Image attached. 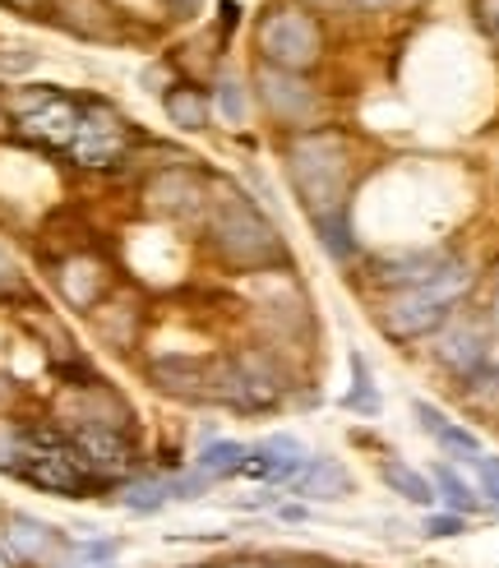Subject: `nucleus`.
<instances>
[{
	"label": "nucleus",
	"instance_id": "nucleus-32",
	"mask_svg": "<svg viewBox=\"0 0 499 568\" xmlns=\"http://www.w3.org/2000/svg\"><path fill=\"white\" fill-rule=\"evenodd\" d=\"M19 292H23L19 268H14V260H10V250L0 245V301H10V296H19Z\"/></svg>",
	"mask_w": 499,
	"mask_h": 568
},
{
	"label": "nucleus",
	"instance_id": "nucleus-35",
	"mask_svg": "<svg viewBox=\"0 0 499 568\" xmlns=\"http://www.w3.org/2000/svg\"><path fill=\"white\" fill-rule=\"evenodd\" d=\"M14 397H19V384H14L10 375H0V412H10Z\"/></svg>",
	"mask_w": 499,
	"mask_h": 568
},
{
	"label": "nucleus",
	"instance_id": "nucleus-28",
	"mask_svg": "<svg viewBox=\"0 0 499 568\" xmlns=\"http://www.w3.org/2000/svg\"><path fill=\"white\" fill-rule=\"evenodd\" d=\"M166 486H172V504H194V499H204L217 480L204 476L200 467H181V471H166Z\"/></svg>",
	"mask_w": 499,
	"mask_h": 568
},
{
	"label": "nucleus",
	"instance_id": "nucleus-33",
	"mask_svg": "<svg viewBox=\"0 0 499 568\" xmlns=\"http://www.w3.org/2000/svg\"><path fill=\"white\" fill-rule=\"evenodd\" d=\"M166 6V19H176V23H185V19H194L204 10V0H162Z\"/></svg>",
	"mask_w": 499,
	"mask_h": 568
},
{
	"label": "nucleus",
	"instance_id": "nucleus-2",
	"mask_svg": "<svg viewBox=\"0 0 499 568\" xmlns=\"http://www.w3.org/2000/svg\"><path fill=\"white\" fill-rule=\"evenodd\" d=\"M283 166H287V181L301 199L305 217L352 213L356 162H352V139L338 125L296 130L283 149Z\"/></svg>",
	"mask_w": 499,
	"mask_h": 568
},
{
	"label": "nucleus",
	"instance_id": "nucleus-11",
	"mask_svg": "<svg viewBox=\"0 0 499 568\" xmlns=\"http://www.w3.org/2000/svg\"><path fill=\"white\" fill-rule=\"evenodd\" d=\"M51 282H55V296H61L70 310H79V315H89V310H98L106 296H111V264L102 260V254L93 250H70L65 260L51 264Z\"/></svg>",
	"mask_w": 499,
	"mask_h": 568
},
{
	"label": "nucleus",
	"instance_id": "nucleus-20",
	"mask_svg": "<svg viewBox=\"0 0 499 568\" xmlns=\"http://www.w3.org/2000/svg\"><path fill=\"white\" fill-rule=\"evenodd\" d=\"M89 315H93L98 337H102L111 352H130L139 343V320H144V315H139L134 305H121L116 296H106L98 310H89Z\"/></svg>",
	"mask_w": 499,
	"mask_h": 568
},
{
	"label": "nucleus",
	"instance_id": "nucleus-39",
	"mask_svg": "<svg viewBox=\"0 0 499 568\" xmlns=\"http://www.w3.org/2000/svg\"><path fill=\"white\" fill-rule=\"evenodd\" d=\"M481 10H486V19H490V28H495V33H499V0H486V6H481Z\"/></svg>",
	"mask_w": 499,
	"mask_h": 568
},
{
	"label": "nucleus",
	"instance_id": "nucleus-15",
	"mask_svg": "<svg viewBox=\"0 0 499 568\" xmlns=\"http://www.w3.org/2000/svg\"><path fill=\"white\" fill-rule=\"evenodd\" d=\"M287 495L301 504H343L352 495V471H347V463L328 458V453H310L301 476L287 486Z\"/></svg>",
	"mask_w": 499,
	"mask_h": 568
},
{
	"label": "nucleus",
	"instance_id": "nucleus-37",
	"mask_svg": "<svg viewBox=\"0 0 499 568\" xmlns=\"http://www.w3.org/2000/svg\"><path fill=\"white\" fill-rule=\"evenodd\" d=\"M259 568H301V559L296 555H264Z\"/></svg>",
	"mask_w": 499,
	"mask_h": 568
},
{
	"label": "nucleus",
	"instance_id": "nucleus-5",
	"mask_svg": "<svg viewBox=\"0 0 499 568\" xmlns=\"http://www.w3.org/2000/svg\"><path fill=\"white\" fill-rule=\"evenodd\" d=\"M255 51L264 65L305 74L324 61V28L301 6H273L255 23Z\"/></svg>",
	"mask_w": 499,
	"mask_h": 568
},
{
	"label": "nucleus",
	"instance_id": "nucleus-34",
	"mask_svg": "<svg viewBox=\"0 0 499 568\" xmlns=\"http://www.w3.org/2000/svg\"><path fill=\"white\" fill-rule=\"evenodd\" d=\"M352 10H360V14H379V10H398L403 0H347Z\"/></svg>",
	"mask_w": 499,
	"mask_h": 568
},
{
	"label": "nucleus",
	"instance_id": "nucleus-38",
	"mask_svg": "<svg viewBox=\"0 0 499 568\" xmlns=\"http://www.w3.org/2000/svg\"><path fill=\"white\" fill-rule=\"evenodd\" d=\"M301 568H343V564H338V559H319V555H305V559H301Z\"/></svg>",
	"mask_w": 499,
	"mask_h": 568
},
{
	"label": "nucleus",
	"instance_id": "nucleus-3",
	"mask_svg": "<svg viewBox=\"0 0 499 568\" xmlns=\"http://www.w3.org/2000/svg\"><path fill=\"white\" fill-rule=\"evenodd\" d=\"M467 287H471V268H467V260H454L435 282H426V287L388 292V301L375 310V324L384 337H394V343H416V337L449 324L454 305L467 296Z\"/></svg>",
	"mask_w": 499,
	"mask_h": 568
},
{
	"label": "nucleus",
	"instance_id": "nucleus-26",
	"mask_svg": "<svg viewBox=\"0 0 499 568\" xmlns=\"http://www.w3.org/2000/svg\"><path fill=\"white\" fill-rule=\"evenodd\" d=\"M430 480H435V495H439L444 504H449V514H477V508H481L477 490H471L454 467H444V463H439V467L430 471Z\"/></svg>",
	"mask_w": 499,
	"mask_h": 568
},
{
	"label": "nucleus",
	"instance_id": "nucleus-23",
	"mask_svg": "<svg viewBox=\"0 0 499 568\" xmlns=\"http://www.w3.org/2000/svg\"><path fill=\"white\" fill-rule=\"evenodd\" d=\"M315 226V241L324 245V254L333 264H352L360 254V241L352 232V213H328V217H310Z\"/></svg>",
	"mask_w": 499,
	"mask_h": 568
},
{
	"label": "nucleus",
	"instance_id": "nucleus-19",
	"mask_svg": "<svg viewBox=\"0 0 499 568\" xmlns=\"http://www.w3.org/2000/svg\"><path fill=\"white\" fill-rule=\"evenodd\" d=\"M116 504L134 518H153L172 504V486H166V471H134L130 480L116 486Z\"/></svg>",
	"mask_w": 499,
	"mask_h": 568
},
{
	"label": "nucleus",
	"instance_id": "nucleus-36",
	"mask_svg": "<svg viewBox=\"0 0 499 568\" xmlns=\"http://www.w3.org/2000/svg\"><path fill=\"white\" fill-rule=\"evenodd\" d=\"M264 555H232V559H217L213 568H259Z\"/></svg>",
	"mask_w": 499,
	"mask_h": 568
},
{
	"label": "nucleus",
	"instance_id": "nucleus-42",
	"mask_svg": "<svg viewBox=\"0 0 499 568\" xmlns=\"http://www.w3.org/2000/svg\"><path fill=\"white\" fill-rule=\"evenodd\" d=\"M181 568H213V564H181Z\"/></svg>",
	"mask_w": 499,
	"mask_h": 568
},
{
	"label": "nucleus",
	"instance_id": "nucleus-41",
	"mask_svg": "<svg viewBox=\"0 0 499 568\" xmlns=\"http://www.w3.org/2000/svg\"><path fill=\"white\" fill-rule=\"evenodd\" d=\"M70 568H121V559H111V564H70Z\"/></svg>",
	"mask_w": 499,
	"mask_h": 568
},
{
	"label": "nucleus",
	"instance_id": "nucleus-1",
	"mask_svg": "<svg viewBox=\"0 0 499 568\" xmlns=\"http://www.w3.org/2000/svg\"><path fill=\"white\" fill-rule=\"evenodd\" d=\"M200 226L217 264L232 273H273L292 260L273 217L227 176H208V209Z\"/></svg>",
	"mask_w": 499,
	"mask_h": 568
},
{
	"label": "nucleus",
	"instance_id": "nucleus-7",
	"mask_svg": "<svg viewBox=\"0 0 499 568\" xmlns=\"http://www.w3.org/2000/svg\"><path fill=\"white\" fill-rule=\"evenodd\" d=\"M0 564L6 568H70V536L33 514H0Z\"/></svg>",
	"mask_w": 499,
	"mask_h": 568
},
{
	"label": "nucleus",
	"instance_id": "nucleus-25",
	"mask_svg": "<svg viewBox=\"0 0 499 568\" xmlns=\"http://www.w3.org/2000/svg\"><path fill=\"white\" fill-rule=\"evenodd\" d=\"M343 407L356 412V416H379V407H384L379 388H375V375H370V361L360 352H352V388L343 397Z\"/></svg>",
	"mask_w": 499,
	"mask_h": 568
},
{
	"label": "nucleus",
	"instance_id": "nucleus-4",
	"mask_svg": "<svg viewBox=\"0 0 499 568\" xmlns=\"http://www.w3.org/2000/svg\"><path fill=\"white\" fill-rule=\"evenodd\" d=\"M14 476L23 486L61 495V499H89L102 490L89 471V463L79 458V448L70 444V435L55 420H33V430H28V453H23Z\"/></svg>",
	"mask_w": 499,
	"mask_h": 568
},
{
	"label": "nucleus",
	"instance_id": "nucleus-12",
	"mask_svg": "<svg viewBox=\"0 0 499 568\" xmlns=\"http://www.w3.org/2000/svg\"><path fill=\"white\" fill-rule=\"evenodd\" d=\"M305 458H310V448H305L301 435H292V430H283V435H264L259 444H249V453H245V471H241V476H249V480H268V486H283V490H287L292 480L301 476Z\"/></svg>",
	"mask_w": 499,
	"mask_h": 568
},
{
	"label": "nucleus",
	"instance_id": "nucleus-8",
	"mask_svg": "<svg viewBox=\"0 0 499 568\" xmlns=\"http://www.w3.org/2000/svg\"><path fill=\"white\" fill-rule=\"evenodd\" d=\"M259 106L268 111V121H277L283 130H315L319 125V89L305 74H292V70H277V65H255V79H249Z\"/></svg>",
	"mask_w": 499,
	"mask_h": 568
},
{
	"label": "nucleus",
	"instance_id": "nucleus-29",
	"mask_svg": "<svg viewBox=\"0 0 499 568\" xmlns=\"http://www.w3.org/2000/svg\"><path fill=\"white\" fill-rule=\"evenodd\" d=\"M121 559V541L116 536H79V541H70V564H111Z\"/></svg>",
	"mask_w": 499,
	"mask_h": 568
},
{
	"label": "nucleus",
	"instance_id": "nucleus-31",
	"mask_svg": "<svg viewBox=\"0 0 499 568\" xmlns=\"http://www.w3.org/2000/svg\"><path fill=\"white\" fill-rule=\"evenodd\" d=\"M471 467H477V476H481V495L499 508V458H495V453H477Z\"/></svg>",
	"mask_w": 499,
	"mask_h": 568
},
{
	"label": "nucleus",
	"instance_id": "nucleus-44",
	"mask_svg": "<svg viewBox=\"0 0 499 568\" xmlns=\"http://www.w3.org/2000/svg\"><path fill=\"white\" fill-rule=\"evenodd\" d=\"M315 6H333V0H315Z\"/></svg>",
	"mask_w": 499,
	"mask_h": 568
},
{
	"label": "nucleus",
	"instance_id": "nucleus-16",
	"mask_svg": "<svg viewBox=\"0 0 499 568\" xmlns=\"http://www.w3.org/2000/svg\"><path fill=\"white\" fill-rule=\"evenodd\" d=\"M435 356H439L444 371H454L458 379H477L486 356H490V337H486L481 324H458V328H449L439 337Z\"/></svg>",
	"mask_w": 499,
	"mask_h": 568
},
{
	"label": "nucleus",
	"instance_id": "nucleus-30",
	"mask_svg": "<svg viewBox=\"0 0 499 568\" xmlns=\"http://www.w3.org/2000/svg\"><path fill=\"white\" fill-rule=\"evenodd\" d=\"M462 531H467L462 514H426V523H421V536H430V541H454Z\"/></svg>",
	"mask_w": 499,
	"mask_h": 568
},
{
	"label": "nucleus",
	"instance_id": "nucleus-13",
	"mask_svg": "<svg viewBox=\"0 0 499 568\" xmlns=\"http://www.w3.org/2000/svg\"><path fill=\"white\" fill-rule=\"evenodd\" d=\"M149 379L176 403H213V361L200 356H157L149 361Z\"/></svg>",
	"mask_w": 499,
	"mask_h": 568
},
{
	"label": "nucleus",
	"instance_id": "nucleus-10",
	"mask_svg": "<svg viewBox=\"0 0 499 568\" xmlns=\"http://www.w3.org/2000/svg\"><path fill=\"white\" fill-rule=\"evenodd\" d=\"M144 209L162 222H200L208 209V176L200 166H162L144 181Z\"/></svg>",
	"mask_w": 499,
	"mask_h": 568
},
{
	"label": "nucleus",
	"instance_id": "nucleus-27",
	"mask_svg": "<svg viewBox=\"0 0 499 568\" xmlns=\"http://www.w3.org/2000/svg\"><path fill=\"white\" fill-rule=\"evenodd\" d=\"M28 430H33V420H19L10 412H0V471L14 476L23 453H28Z\"/></svg>",
	"mask_w": 499,
	"mask_h": 568
},
{
	"label": "nucleus",
	"instance_id": "nucleus-40",
	"mask_svg": "<svg viewBox=\"0 0 499 568\" xmlns=\"http://www.w3.org/2000/svg\"><path fill=\"white\" fill-rule=\"evenodd\" d=\"M14 130V121H10V111H6V98H0V139H6Z\"/></svg>",
	"mask_w": 499,
	"mask_h": 568
},
{
	"label": "nucleus",
	"instance_id": "nucleus-14",
	"mask_svg": "<svg viewBox=\"0 0 499 568\" xmlns=\"http://www.w3.org/2000/svg\"><path fill=\"white\" fill-rule=\"evenodd\" d=\"M454 260L458 254H449V250H403V254H384V260H375L370 277L384 292H407V287H426V282H435Z\"/></svg>",
	"mask_w": 499,
	"mask_h": 568
},
{
	"label": "nucleus",
	"instance_id": "nucleus-18",
	"mask_svg": "<svg viewBox=\"0 0 499 568\" xmlns=\"http://www.w3.org/2000/svg\"><path fill=\"white\" fill-rule=\"evenodd\" d=\"M411 412H416V420H421V430L444 448V453H454L458 463H471L477 453H486L481 448V439L467 430L462 420H454V416H444L439 407H430V403H411Z\"/></svg>",
	"mask_w": 499,
	"mask_h": 568
},
{
	"label": "nucleus",
	"instance_id": "nucleus-43",
	"mask_svg": "<svg viewBox=\"0 0 499 568\" xmlns=\"http://www.w3.org/2000/svg\"><path fill=\"white\" fill-rule=\"evenodd\" d=\"M10 6H33V0H10Z\"/></svg>",
	"mask_w": 499,
	"mask_h": 568
},
{
	"label": "nucleus",
	"instance_id": "nucleus-17",
	"mask_svg": "<svg viewBox=\"0 0 499 568\" xmlns=\"http://www.w3.org/2000/svg\"><path fill=\"white\" fill-rule=\"evenodd\" d=\"M162 111H166V121L185 134H204L213 125V98L190 79H176L172 89L162 93Z\"/></svg>",
	"mask_w": 499,
	"mask_h": 568
},
{
	"label": "nucleus",
	"instance_id": "nucleus-6",
	"mask_svg": "<svg viewBox=\"0 0 499 568\" xmlns=\"http://www.w3.org/2000/svg\"><path fill=\"white\" fill-rule=\"evenodd\" d=\"M134 144L139 139L116 106L102 98H83V116L65 149V162H74L79 172H116L121 162H130Z\"/></svg>",
	"mask_w": 499,
	"mask_h": 568
},
{
	"label": "nucleus",
	"instance_id": "nucleus-21",
	"mask_svg": "<svg viewBox=\"0 0 499 568\" xmlns=\"http://www.w3.org/2000/svg\"><path fill=\"white\" fill-rule=\"evenodd\" d=\"M208 98H213V111H217V116L227 121V125H236V130L249 125V106H255L249 98H255V89H249V79H245L241 70H222Z\"/></svg>",
	"mask_w": 499,
	"mask_h": 568
},
{
	"label": "nucleus",
	"instance_id": "nucleus-24",
	"mask_svg": "<svg viewBox=\"0 0 499 568\" xmlns=\"http://www.w3.org/2000/svg\"><path fill=\"white\" fill-rule=\"evenodd\" d=\"M245 453H249V444H241V439H208L200 453H194L190 467H200L213 480H232L245 471Z\"/></svg>",
	"mask_w": 499,
	"mask_h": 568
},
{
	"label": "nucleus",
	"instance_id": "nucleus-22",
	"mask_svg": "<svg viewBox=\"0 0 499 568\" xmlns=\"http://www.w3.org/2000/svg\"><path fill=\"white\" fill-rule=\"evenodd\" d=\"M379 476H384V486L388 490H394L398 499H407V504H416V508H426V514H430V508H435V480L426 476V471H416V467H407L403 458H384L379 463Z\"/></svg>",
	"mask_w": 499,
	"mask_h": 568
},
{
	"label": "nucleus",
	"instance_id": "nucleus-9",
	"mask_svg": "<svg viewBox=\"0 0 499 568\" xmlns=\"http://www.w3.org/2000/svg\"><path fill=\"white\" fill-rule=\"evenodd\" d=\"M55 425L74 430V425H102V430H134V407L125 403L121 388H111L106 379L89 384H65L55 397Z\"/></svg>",
	"mask_w": 499,
	"mask_h": 568
}]
</instances>
